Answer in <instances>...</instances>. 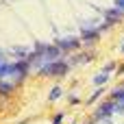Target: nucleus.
<instances>
[{
	"label": "nucleus",
	"instance_id": "nucleus-1",
	"mask_svg": "<svg viewBox=\"0 0 124 124\" xmlns=\"http://www.w3.org/2000/svg\"><path fill=\"white\" fill-rule=\"evenodd\" d=\"M68 70H70L68 63H63V61H50V63H46L39 72H41L44 76H61V74H68Z\"/></svg>",
	"mask_w": 124,
	"mask_h": 124
},
{
	"label": "nucleus",
	"instance_id": "nucleus-2",
	"mask_svg": "<svg viewBox=\"0 0 124 124\" xmlns=\"http://www.w3.org/2000/svg\"><path fill=\"white\" fill-rule=\"evenodd\" d=\"M116 109H120L116 102H105V105H102V107L96 111V118H98V120H100V118H107V116H111Z\"/></svg>",
	"mask_w": 124,
	"mask_h": 124
},
{
	"label": "nucleus",
	"instance_id": "nucleus-3",
	"mask_svg": "<svg viewBox=\"0 0 124 124\" xmlns=\"http://www.w3.org/2000/svg\"><path fill=\"white\" fill-rule=\"evenodd\" d=\"M78 44H81V41H78V39H72V37H68V39H59V41H57V46H59L61 50H76Z\"/></svg>",
	"mask_w": 124,
	"mask_h": 124
},
{
	"label": "nucleus",
	"instance_id": "nucleus-4",
	"mask_svg": "<svg viewBox=\"0 0 124 124\" xmlns=\"http://www.w3.org/2000/svg\"><path fill=\"white\" fill-rule=\"evenodd\" d=\"M122 9L120 7H116V9H111V11H107V24H113V22H120L122 20Z\"/></svg>",
	"mask_w": 124,
	"mask_h": 124
},
{
	"label": "nucleus",
	"instance_id": "nucleus-5",
	"mask_svg": "<svg viewBox=\"0 0 124 124\" xmlns=\"http://www.w3.org/2000/svg\"><path fill=\"white\" fill-rule=\"evenodd\" d=\"M98 33H100V31H83V41H94V39H98Z\"/></svg>",
	"mask_w": 124,
	"mask_h": 124
},
{
	"label": "nucleus",
	"instance_id": "nucleus-6",
	"mask_svg": "<svg viewBox=\"0 0 124 124\" xmlns=\"http://www.w3.org/2000/svg\"><path fill=\"white\" fill-rule=\"evenodd\" d=\"M107 78H109V74H107V72H102V74H98V76L94 78V83H96V85H105V83H107Z\"/></svg>",
	"mask_w": 124,
	"mask_h": 124
},
{
	"label": "nucleus",
	"instance_id": "nucleus-7",
	"mask_svg": "<svg viewBox=\"0 0 124 124\" xmlns=\"http://www.w3.org/2000/svg\"><path fill=\"white\" fill-rule=\"evenodd\" d=\"M9 92H13V85L11 83H0V94H9Z\"/></svg>",
	"mask_w": 124,
	"mask_h": 124
},
{
	"label": "nucleus",
	"instance_id": "nucleus-8",
	"mask_svg": "<svg viewBox=\"0 0 124 124\" xmlns=\"http://www.w3.org/2000/svg\"><path fill=\"white\" fill-rule=\"evenodd\" d=\"M59 96H61V87H54V89L50 92V100H57Z\"/></svg>",
	"mask_w": 124,
	"mask_h": 124
},
{
	"label": "nucleus",
	"instance_id": "nucleus-9",
	"mask_svg": "<svg viewBox=\"0 0 124 124\" xmlns=\"http://www.w3.org/2000/svg\"><path fill=\"white\" fill-rule=\"evenodd\" d=\"M102 92H105V89H102V87H98V89H96V92L92 94V98H89V102H94V100H96V98H98V96H100Z\"/></svg>",
	"mask_w": 124,
	"mask_h": 124
},
{
	"label": "nucleus",
	"instance_id": "nucleus-10",
	"mask_svg": "<svg viewBox=\"0 0 124 124\" xmlns=\"http://www.w3.org/2000/svg\"><path fill=\"white\" fill-rule=\"evenodd\" d=\"M52 124H63V113H57L54 120H52Z\"/></svg>",
	"mask_w": 124,
	"mask_h": 124
},
{
	"label": "nucleus",
	"instance_id": "nucleus-11",
	"mask_svg": "<svg viewBox=\"0 0 124 124\" xmlns=\"http://www.w3.org/2000/svg\"><path fill=\"white\" fill-rule=\"evenodd\" d=\"M113 68H116L113 63H107V65H105V72H107V74H111V70H113Z\"/></svg>",
	"mask_w": 124,
	"mask_h": 124
},
{
	"label": "nucleus",
	"instance_id": "nucleus-12",
	"mask_svg": "<svg viewBox=\"0 0 124 124\" xmlns=\"http://www.w3.org/2000/svg\"><path fill=\"white\" fill-rule=\"evenodd\" d=\"M116 7H120V9L124 11V0H118V2H116Z\"/></svg>",
	"mask_w": 124,
	"mask_h": 124
}]
</instances>
